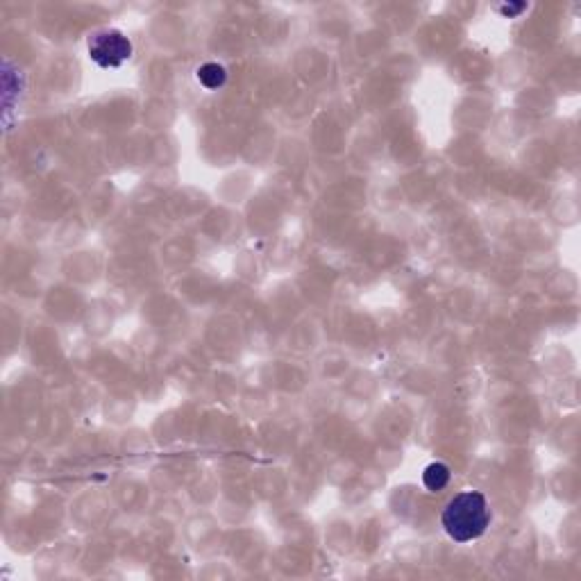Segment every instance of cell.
I'll return each mask as SVG.
<instances>
[{"label": "cell", "instance_id": "277c9868", "mask_svg": "<svg viewBox=\"0 0 581 581\" xmlns=\"http://www.w3.org/2000/svg\"><path fill=\"white\" fill-rule=\"evenodd\" d=\"M448 481H450V468L436 461V463H429L425 468V473H423V484L425 488L429 490H441L448 486Z\"/></svg>", "mask_w": 581, "mask_h": 581}, {"label": "cell", "instance_id": "6da1fadb", "mask_svg": "<svg viewBox=\"0 0 581 581\" xmlns=\"http://www.w3.org/2000/svg\"><path fill=\"white\" fill-rule=\"evenodd\" d=\"M441 525L454 543H471L486 534L490 525V506L479 490H463L445 504Z\"/></svg>", "mask_w": 581, "mask_h": 581}, {"label": "cell", "instance_id": "5b68a950", "mask_svg": "<svg viewBox=\"0 0 581 581\" xmlns=\"http://www.w3.org/2000/svg\"><path fill=\"white\" fill-rule=\"evenodd\" d=\"M500 9H502V14H504V16H513L515 11H523L525 5H511V7H500Z\"/></svg>", "mask_w": 581, "mask_h": 581}, {"label": "cell", "instance_id": "3957f363", "mask_svg": "<svg viewBox=\"0 0 581 581\" xmlns=\"http://www.w3.org/2000/svg\"><path fill=\"white\" fill-rule=\"evenodd\" d=\"M227 80V71L222 68L220 64H214V61H209V64H202L197 68V82H200L205 89L214 91L218 86H222Z\"/></svg>", "mask_w": 581, "mask_h": 581}, {"label": "cell", "instance_id": "7a4b0ae2", "mask_svg": "<svg viewBox=\"0 0 581 581\" xmlns=\"http://www.w3.org/2000/svg\"><path fill=\"white\" fill-rule=\"evenodd\" d=\"M89 57L101 68H118L132 57V41L120 30L105 28L89 36Z\"/></svg>", "mask_w": 581, "mask_h": 581}]
</instances>
